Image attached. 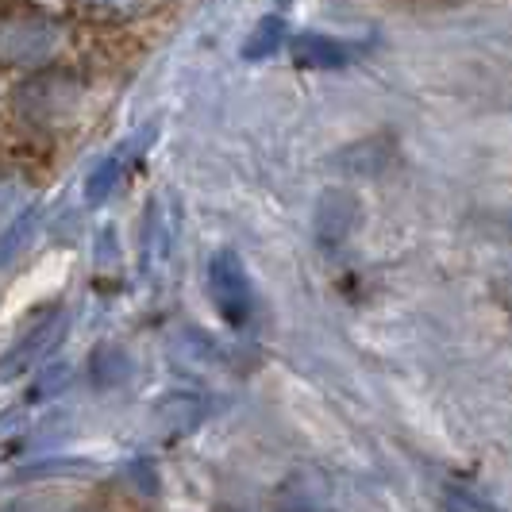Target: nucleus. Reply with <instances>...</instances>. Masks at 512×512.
I'll list each match as a JSON object with an SVG mask.
<instances>
[{
  "label": "nucleus",
  "mask_w": 512,
  "mask_h": 512,
  "mask_svg": "<svg viewBox=\"0 0 512 512\" xmlns=\"http://www.w3.org/2000/svg\"><path fill=\"white\" fill-rule=\"evenodd\" d=\"M62 47V27L39 8L0 12V66L4 70H43Z\"/></svg>",
  "instance_id": "obj_1"
},
{
  "label": "nucleus",
  "mask_w": 512,
  "mask_h": 512,
  "mask_svg": "<svg viewBox=\"0 0 512 512\" xmlns=\"http://www.w3.org/2000/svg\"><path fill=\"white\" fill-rule=\"evenodd\" d=\"M81 101V85L74 74H35L16 89V112L24 124L35 128H62L74 120V108Z\"/></svg>",
  "instance_id": "obj_2"
},
{
  "label": "nucleus",
  "mask_w": 512,
  "mask_h": 512,
  "mask_svg": "<svg viewBox=\"0 0 512 512\" xmlns=\"http://www.w3.org/2000/svg\"><path fill=\"white\" fill-rule=\"evenodd\" d=\"M208 293L216 312L228 320L231 328H247L255 316V285L247 278L243 262L235 251H220L208 262Z\"/></svg>",
  "instance_id": "obj_3"
},
{
  "label": "nucleus",
  "mask_w": 512,
  "mask_h": 512,
  "mask_svg": "<svg viewBox=\"0 0 512 512\" xmlns=\"http://www.w3.org/2000/svg\"><path fill=\"white\" fill-rule=\"evenodd\" d=\"M312 220H316V243L324 251H339L351 239L355 224H359V201L351 193H343V189H328L316 201V216Z\"/></svg>",
  "instance_id": "obj_4"
},
{
  "label": "nucleus",
  "mask_w": 512,
  "mask_h": 512,
  "mask_svg": "<svg viewBox=\"0 0 512 512\" xmlns=\"http://www.w3.org/2000/svg\"><path fill=\"white\" fill-rule=\"evenodd\" d=\"M289 54L301 70H343L351 66L355 58V47L339 43L332 35H316V31H305L297 39H289Z\"/></svg>",
  "instance_id": "obj_5"
},
{
  "label": "nucleus",
  "mask_w": 512,
  "mask_h": 512,
  "mask_svg": "<svg viewBox=\"0 0 512 512\" xmlns=\"http://www.w3.org/2000/svg\"><path fill=\"white\" fill-rule=\"evenodd\" d=\"M389 158H393V139L389 135H370V139L335 154V166L351 170V174H378L389 166Z\"/></svg>",
  "instance_id": "obj_6"
},
{
  "label": "nucleus",
  "mask_w": 512,
  "mask_h": 512,
  "mask_svg": "<svg viewBox=\"0 0 512 512\" xmlns=\"http://www.w3.org/2000/svg\"><path fill=\"white\" fill-rule=\"evenodd\" d=\"M128 154L131 151H116L93 166V174H89V181H85V197H89V205H104V201L116 193V185H120L124 174H128Z\"/></svg>",
  "instance_id": "obj_7"
},
{
  "label": "nucleus",
  "mask_w": 512,
  "mask_h": 512,
  "mask_svg": "<svg viewBox=\"0 0 512 512\" xmlns=\"http://www.w3.org/2000/svg\"><path fill=\"white\" fill-rule=\"evenodd\" d=\"M285 43H289V27H285L282 16H262L255 31L247 35V43H243V58L247 62H262V58L282 51Z\"/></svg>",
  "instance_id": "obj_8"
},
{
  "label": "nucleus",
  "mask_w": 512,
  "mask_h": 512,
  "mask_svg": "<svg viewBox=\"0 0 512 512\" xmlns=\"http://www.w3.org/2000/svg\"><path fill=\"white\" fill-rule=\"evenodd\" d=\"M35 220H39V212H35V208H24V212H20V216H16L8 228L0 231V266H4L8 258L24 247V239L35 231Z\"/></svg>",
  "instance_id": "obj_9"
},
{
  "label": "nucleus",
  "mask_w": 512,
  "mask_h": 512,
  "mask_svg": "<svg viewBox=\"0 0 512 512\" xmlns=\"http://www.w3.org/2000/svg\"><path fill=\"white\" fill-rule=\"evenodd\" d=\"M85 8H93L97 16H108V20H124V16H135L147 8V0H81Z\"/></svg>",
  "instance_id": "obj_10"
},
{
  "label": "nucleus",
  "mask_w": 512,
  "mask_h": 512,
  "mask_svg": "<svg viewBox=\"0 0 512 512\" xmlns=\"http://www.w3.org/2000/svg\"><path fill=\"white\" fill-rule=\"evenodd\" d=\"M74 4H81V0H35V8L47 12V16H51V12H62V8H74Z\"/></svg>",
  "instance_id": "obj_11"
},
{
  "label": "nucleus",
  "mask_w": 512,
  "mask_h": 512,
  "mask_svg": "<svg viewBox=\"0 0 512 512\" xmlns=\"http://www.w3.org/2000/svg\"><path fill=\"white\" fill-rule=\"evenodd\" d=\"M428 4H459V0H428Z\"/></svg>",
  "instance_id": "obj_12"
}]
</instances>
